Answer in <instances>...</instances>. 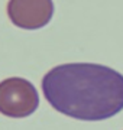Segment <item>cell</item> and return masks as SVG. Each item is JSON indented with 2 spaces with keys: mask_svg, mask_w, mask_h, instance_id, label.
<instances>
[{
  "mask_svg": "<svg viewBox=\"0 0 123 130\" xmlns=\"http://www.w3.org/2000/svg\"><path fill=\"white\" fill-rule=\"evenodd\" d=\"M42 93L64 116L100 121L123 110V75L101 64H61L43 75Z\"/></svg>",
  "mask_w": 123,
  "mask_h": 130,
  "instance_id": "1",
  "label": "cell"
},
{
  "mask_svg": "<svg viewBox=\"0 0 123 130\" xmlns=\"http://www.w3.org/2000/svg\"><path fill=\"white\" fill-rule=\"evenodd\" d=\"M7 14L14 26L36 30L47 26L54 16L52 0H10Z\"/></svg>",
  "mask_w": 123,
  "mask_h": 130,
  "instance_id": "3",
  "label": "cell"
},
{
  "mask_svg": "<svg viewBox=\"0 0 123 130\" xmlns=\"http://www.w3.org/2000/svg\"><path fill=\"white\" fill-rule=\"evenodd\" d=\"M39 94L30 81L19 77L0 83V113L12 119H23L36 111Z\"/></svg>",
  "mask_w": 123,
  "mask_h": 130,
  "instance_id": "2",
  "label": "cell"
}]
</instances>
